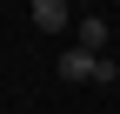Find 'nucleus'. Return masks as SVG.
Wrapping results in <instances>:
<instances>
[{
  "label": "nucleus",
  "instance_id": "obj_2",
  "mask_svg": "<svg viewBox=\"0 0 120 114\" xmlns=\"http://www.w3.org/2000/svg\"><path fill=\"white\" fill-rule=\"evenodd\" d=\"M34 27L40 34H67V0H34Z\"/></svg>",
  "mask_w": 120,
  "mask_h": 114
},
{
  "label": "nucleus",
  "instance_id": "obj_1",
  "mask_svg": "<svg viewBox=\"0 0 120 114\" xmlns=\"http://www.w3.org/2000/svg\"><path fill=\"white\" fill-rule=\"evenodd\" d=\"M60 81H120V61H107V54H87V47H67L60 54Z\"/></svg>",
  "mask_w": 120,
  "mask_h": 114
},
{
  "label": "nucleus",
  "instance_id": "obj_3",
  "mask_svg": "<svg viewBox=\"0 0 120 114\" xmlns=\"http://www.w3.org/2000/svg\"><path fill=\"white\" fill-rule=\"evenodd\" d=\"M73 34H80L73 47H87V54H100V47H107V20H100V13H87V20L73 27Z\"/></svg>",
  "mask_w": 120,
  "mask_h": 114
}]
</instances>
